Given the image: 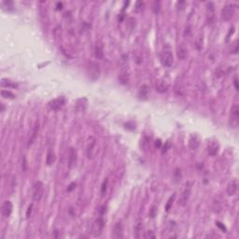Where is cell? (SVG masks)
I'll list each match as a JSON object with an SVG mask.
<instances>
[{"instance_id": "cell-7", "label": "cell", "mask_w": 239, "mask_h": 239, "mask_svg": "<svg viewBox=\"0 0 239 239\" xmlns=\"http://www.w3.org/2000/svg\"><path fill=\"white\" fill-rule=\"evenodd\" d=\"M191 182H188L185 186V189L182 192L181 196H180V199H179V205H185L190 198V195H191Z\"/></svg>"}, {"instance_id": "cell-30", "label": "cell", "mask_w": 239, "mask_h": 239, "mask_svg": "<svg viewBox=\"0 0 239 239\" xmlns=\"http://www.w3.org/2000/svg\"><path fill=\"white\" fill-rule=\"evenodd\" d=\"M160 7H161V3L159 1L154 2V4H153V11L155 13H158L159 10H160Z\"/></svg>"}, {"instance_id": "cell-35", "label": "cell", "mask_w": 239, "mask_h": 239, "mask_svg": "<svg viewBox=\"0 0 239 239\" xmlns=\"http://www.w3.org/2000/svg\"><path fill=\"white\" fill-rule=\"evenodd\" d=\"M22 168H23V171H25V169H26V159H25V156H23V158Z\"/></svg>"}, {"instance_id": "cell-23", "label": "cell", "mask_w": 239, "mask_h": 239, "mask_svg": "<svg viewBox=\"0 0 239 239\" xmlns=\"http://www.w3.org/2000/svg\"><path fill=\"white\" fill-rule=\"evenodd\" d=\"M177 54H178V57L180 60H185L187 58V56H188V50H187V49L181 46V47H179V48L178 49Z\"/></svg>"}, {"instance_id": "cell-38", "label": "cell", "mask_w": 239, "mask_h": 239, "mask_svg": "<svg viewBox=\"0 0 239 239\" xmlns=\"http://www.w3.org/2000/svg\"><path fill=\"white\" fill-rule=\"evenodd\" d=\"M169 148H170V143H169V142H166L165 145H164V150H163V152H166V151L169 149Z\"/></svg>"}, {"instance_id": "cell-28", "label": "cell", "mask_w": 239, "mask_h": 239, "mask_svg": "<svg viewBox=\"0 0 239 239\" xmlns=\"http://www.w3.org/2000/svg\"><path fill=\"white\" fill-rule=\"evenodd\" d=\"M107 184H108V179H105V180L102 183V187H101V193H102V195H104L106 193L107 189Z\"/></svg>"}, {"instance_id": "cell-9", "label": "cell", "mask_w": 239, "mask_h": 239, "mask_svg": "<svg viewBox=\"0 0 239 239\" xmlns=\"http://www.w3.org/2000/svg\"><path fill=\"white\" fill-rule=\"evenodd\" d=\"M88 74L92 80H97L100 76V65L97 63H91L88 67Z\"/></svg>"}, {"instance_id": "cell-37", "label": "cell", "mask_w": 239, "mask_h": 239, "mask_svg": "<svg viewBox=\"0 0 239 239\" xmlns=\"http://www.w3.org/2000/svg\"><path fill=\"white\" fill-rule=\"evenodd\" d=\"M216 224H217V225H218V226H219V227H220L222 231L226 232V228H225V226H223V225H222V223H221L220 221H217V222H216Z\"/></svg>"}, {"instance_id": "cell-17", "label": "cell", "mask_w": 239, "mask_h": 239, "mask_svg": "<svg viewBox=\"0 0 239 239\" xmlns=\"http://www.w3.org/2000/svg\"><path fill=\"white\" fill-rule=\"evenodd\" d=\"M68 164H69V168H71L77 162V151L75 148H70L69 149V153H68Z\"/></svg>"}, {"instance_id": "cell-18", "label": "cell", "mask_w": 239, "mask_h": 239, "mask_svg": "<svg viewBox=\"0 0 239 239\" xmlns=\"http://www.w3.org/2000/svg\"><path fill=\"white\" fill-rule=\"evenodd\" d=\"M189 146L191 149H196L200 146V138L197 135H191L189 140Z\"/></svg>"}, {"instance_id": "cell-5", "label": "cell", "mask_w": 239, "mask_h": 239, "mask_svg": "<svg viewBox=\"0 0 239 239\" xmlns=\"http://www.w3.org/2000/svg\"><path fill=\"white\" fill-rule=\"evenodd\" d=\"M161 62L166 67H170L173 65L174 58H173V54L171 53L170 50L163 51V53L161 54Z\"/></svg>"}, {"instance_id": "cell-8", "label": "cell", "mask_w": 239, "mask_h": 239, "mask_svg": "<svg viewBox=\"0 0 239 239\" xmlns=\"http://www.w3.org/2000/svg\"><path fill=\"white\" fill-rule=\"evenodd\" d=\"M96 138L95 137H90L88 139V146H87V157L89 159L94 158L96 154Z\"/></svg>"}, {"instance_id": "cell-31", "label": "cell", "mask_w": 239, "mask_h": 239, "mask_svg": "<svg viewBox=\"0 0 239 239\" xmlns=\"http://www.w3.org/2000/svg\"><path fill=\"white\" fill-rule=\"evenodd\" d=\"M144 237L147 239H154L155 238V235L153 234V232L152 231H148V232H146V234H145V236H144Z\"/></svg>"}, {"instance_id": "cell-25", "label": "cell", "mask_w": 239, "mask_h": 239, "mask_svg": "<svg viewBox=\"0 0 239 239\" xmlns=\"http://www.w3.org/2000/svg\"><path fill=\"white\" fill-rule=\"evenodd\" d=\"M1 96H2V97L7 98V99H14V98H15V96H14L11 92L6 91V90L1 91Z\"/></svg>"}, {"instance_id": "cell-39", "label": "cell", "mask_w": 239, "mask_h": 239, "mask_svg": "<svg viewBox=\"0 0 239 239\" xmlns=\"http://www.w3.org/2000/svg\"><path fill=\"white\" fill-rule=\"evenodd\" d=\"M234 84H235V87L236 90H238V81H237V78H235V81H234Z\"/></svg>"}, {"instance_id": "cell-34", "label": "cell", "mask_w": 239, "mask_h": 239, "mask_svg": "<svg viewBox=\"0 0 239 239\" xmlns=\"http://www.w3.org/2000/svg\"><path fill=\"white\" fill-rule=\"evenodd\" d=\"M143 7L144 4L142 2H138V3H137V10H138V11L142 10V9H143Z\"/></svg>"}, {"instance_id": "cell-10", "label": "cell", "mask_w": 239, "mask_h": 239, "mask_svg": "<svg viewBox=\"0 0 239 239\" xmlns=\"http://www.w3.org/2000/svg\"><path fill=\"white\" fill-rule=\"evenodd\" d=\"M205 17H206V21H207V23L208 24H211L213 23V22L215 21V8H214V4L213 3H208L207 4V7H206V13H205Z\"/></svg>"}, {"instance_id": "cell-21", "label": "cell", "mask_w": 239, "mask_h": 239, "mask_svg": "<svg viewBox=\"0 0 239 239\" xmlns=\"http://www.w3.org/2000/svg\"><path fill=\"white\" fill-rule=\"evenodd\" d=\"M1 86L2 87H6V88H16L17 87V84L10 81V80H8V79H2L1 80Z\"/></svg>"}, {"instance_id": "cell-1", "label": "cell", "mask_w": 239, "mask_h": 239, "mask_svg": "<svg viewBox=\"0 0 239 239\" xmlns=\"http://www.w3.org/2000/svg\"><path fill=\"white\" fill-rule=\"evenodd\" d=\"M236 6L233 5V4H229L223 7L222 10H221V19L224 22L230 21L233 19V17L236 14Z\"/></svg>"}, {"instance_id": "cell-40", "label": "cell", "mask_w": 239, "mask_h": 239, "mask_svg": "<svg viewBox=\"0 0 239 239\" xmlns=\"http://www.w3.org/2000/svg\"><path fill=\"white\" fill-rule=\"evenodd\" d=\"M161 146V140L156 141V147H160Z\"/></svg>"}, {"instance_id": "cell-24", "label": "cell", "mask_w": 239, "mask_h": 239, "mask_svg": "<svg viewBox=\"0 0 239 239\" xmlns=\"http://www.w3.org/2000/svg\"><path fill=\"white\" fill-rule=\"evenodd\" d=\"M95 54H96V58H103L104 55V50H103V47L100 43H96V48H95Z\"/></svg>"}, {"instance_id": "cell-14", "label": "cell", "mask_w": 239, "mask_h": 239, "mask_svg": "<svg viewBox=\"0 0 239 239\" xmlns=\"http://www.w3.org/2000/svg\"><path fill=\"white\" fill-rule=\"evenodd\" d=\"M237 190H238V182H237L236 179H234L228 184L226 191H227V194L229 196H233L237 192Z\"/></svg>"}, {"instance_id": "cell-2", "label": "cell", "mask_w": 239, "mask_h": 239, "mask_svg": "<svg viewBox=\"0 0 239 239\" xmlns=\"http://www.w3.org/2000/svg\"><path fill=\"white\" fill-rule=\"evenodd\" d=\"M104 226H105V221L103 220V218H98L95 221V222L93 223L92 226V234L94 236H99L102 235L103 230H104Z\"/></svg>"}, {"instance_id": "cell-4", "label": "cell", "mask_w": 239, "mask_h": 239, "mask_svg": "<svg viewBox=\"0 0 239 239\" xmlns=\"http://www.w3.org/2000/svg\"><path fill=\"white\" fill-rule=\"evenodd\" d=\"M239 123V107L237 104H235L231 108V118L230 124L233 128H236Z\"/></svg>"}, {"instance_id": "cell-36", "label": "cell", "mask_w": 239, "mask_h": 239, "mask_svg": "<svg viewBox=\"0 0 239 239\" xmlns=\"http://www.w3.org/2000/svg\"><path fill=\"white\" fill-rule=\"evenodd\" d=\"M75 188H76V183H74V182H73V183H71V184L68 186V188H67V191H71L72 190H74Z\"/></svg>"}, {"instance_id": "cell-22", "label": "cell", "mask_w": 239, "mask_h": 239, "mask_svg": "<svg viewBox=\"0 0 239 239\" xmlns=\"http://www.w3.org/2000/svg\"><path fill=\"white\" fill-rule=\"evenodd\" d=\"M55 153L52 149H49L48 153H47V158H46V164L48 165H51L54 162H55Z\"/></svg>"}, {"instance_id": "cell-26", "label": "cell", "mask_w": 239, "mask_h": 239, "mask_svg": "<svg viewBox=\"0 0 239 239\" xmlns=\"http://www.w3.org/2000/svg\"><path fill=\"white\" fill-rule=\"evenodd\" d=\"M157 211H158V206L156 205H152L150 206V209H149V212H148V215L150 218H155V216L157 215Z\"/></svg>"}, {"instance_id": "cell-16", "label": "cell", "mask_w": 239, "mask_h": 239, "mask_svg": "<svg viewBox=\"0 0 239 239\" xmlns=\"http://www.w3.org/2000/svg\"><path fill=\"white\" fill-rule=\"evenodd\" d=\"M113 236L116 239H121L123 237V228L122 223L117 222L114 226V230H113Z\"/></svg>"}, {"instance_id": "cell-33", "label": "cell", "mask_w": 239, "mask_h": 239, "mask_svg": "<svg viewBox=\"0 0 239 239\" xmlns=\"http://www.w3.org/2000/svg\"><path fill=\"white\" fill-rule=\"evenodd\" d=\"M185 5H186V3L184 1H179V2H178V8L179 9H183Z\"/></svg>"}, {"instance_id": "cell-3", "label": "cell", "mask_w": 239, "mask_h": 239, "mask_svg": "<svg viewBox=\"0 0 239 239\" xmlns=\"http://www.w3.org/2000/svg\"><path fill=\"white\" fill-rule=\"evenodd\" d=\"M43 194H44V187L42 182L40 181L36 182L33 187V200L39 202L41 198L43 197Z\"/></svg>"}, {"instance_id": "cell-19", "label": "cell", "mask_w": 239, "mask_h": 239, "mask_svg": "<svg viewBox=\"0 0 239 239\" xmlns=\"http://www.w3.org/2000/svg\"><path fill=\"white\" fill-rule=\"evenodd\" d=\"M149 93V88L148 85H142L138 91V97L141 100H147Z\"/></svg>"}, {"instance_id": "cell-12", "label": "cell", "mask_w": 239, "mask_h": 239, "mask_svg": "<svg viewBox=\"0 0 239 239\" xmlns=\"http://www.w3.org/2000/svg\"><path fill=\"white\" fill-rule=\"evenodd\" d=\"M12 209H13V205L12 203L10 201H5L2 205V214L4 217L8 218L10 216V214L12 213Z\"/></svg>"}, {"instance_id": "cell-32", "label": "cell", "mask_w": 239, "mask_h": 239, "mask_svg": "<svg viewBox=\"0 0 239 239\" xmlns=\"http://www.w3.org/2000/svg\"><path fill=\"white\" fill-rule=\"evenodd\" d=\"M32 210H33V204H31V205L28 206V208H27V211H26V218H27V219L30 218L31 213H32Z\"/></svg>"}, {"instance_id": "cell-27", "label": "cell", "mask_w": 239, "mask_h": 239, "mask_svg": "<svg viewBox=\"0 0 239 239\" xmlns=\"http://www.w3.org/2000/svg\"><path fill=\"white\" fill-rule=\"evenodd\" d=\"M175 198H176V194H173V196H171V197L169 198V200H168V202H167V204H166V205H165V210H166L167 212L170 210V208H171V206H172V205H173V202L175 201Z\"/></svg>"}, {"instance_id": "cell-13", "label": "cell", "mask_w": 239, "mask_h": 239, "mask_svg": "<svg viewBox=\"0 0 239 239\" xmlns=\"http://www.w3.org/2000/svg\"><path fill=\"white\" fill-rule=\"evenodd\" d=\"M168 89H169V84L164 80H159L156 82V91L158 93L164 94V93L167 92Z\"/></svg>"}, {"instance_id": "cell-15", "label": "cell", "mask_w": 239, "mask_h": 239, "mask_svg": "<svg viewBox=\"0 0 239 239\" xmlns=\"http://www.w3.org/2000/svg\"><path fill=\"white\" fill-rule=\"evenodd\" d=\"M118 81L121 84L125 85L129 82V72L126 69H122L118 76Z\"/></svg>"}, {"instance_id": "cell-6", "label": "cell", "mask_w": 239, "mask_h": 239, "mask_svg": "<svg viewBox=\"0 0 239 239\" xmlns=\"http://www.w3.org/2000/svg\"><path fill=\"white\" fill-rule=\"evenodd\" d=\"M65 104V98L64 96H60L58 98L51 100L49 103V107L52 110H59L60 108H62L64 107Z\"/></svg>"}, {"instance_id": "cell-11", "label": "cell", "mask_w": 239, "mask_h": 239, "mask_svg": "<svg viewBox=\"0 0 239 239\" xmlns=\"http://www.w3.org/2000/svg\"><path fill=\"white\" fill-rule=\"evenodd\" d=\"M220 145L217 140H210L207 144V152L211 156H216L219 152Z\"/></svg>"}, {"instance_id": "cell-20", "label": "cell", "mask_w": 239, "mask_h": 239, "mask_svg": "<svg viewBox=\"0 0 239 239\" xmlns=\"http://www.w3.org/2000/svg\"><path fill=\"white\" fill-rule=\"evenodd\" d=\"M39 122H36L35 126H34V129H33L32 136H31V138H30V139H29V141H28V147L31 146V145L33 144V142L35 141V139L37 138V137H38V135H39Z\"/></svg>"}, {"instance_id": "cell-29", "label": "cell", "mask_w": 239, "mask_h": 239, "mask_svg": "<svg viewBox=\"0 0 239 239\" xmlns=\"http://www.w3.org/2000/svg\"><path fill=\"white\" fill-rule=\"evenodd\" d=\"M2 4H3V6L7 7L8 10H13V2L12 1H4Z\"/></svg>"}]
</instances>
